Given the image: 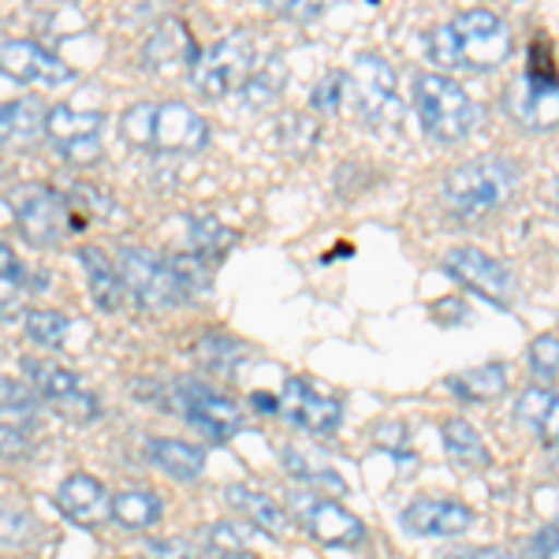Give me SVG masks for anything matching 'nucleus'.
<instances>
[{
    "instance_id": "nucleus-1",
    "label": "nucleus",
    "mask_w": 559,
    "mask_h": 559,
    "mask_svg": "<svg viewBox=\"0 0 559 559\" xmlns=\"http://www.w3.org/2000/svg\"><path fill=\"white\" fill-rule=\"evenodd\" d=\"M426 52L432 64L444 71L485 75V71H496L511 57V26L489 8H471V12H459L452 23L432 26Z\"/></svg>"
},
{
    "instance_id": "nucleus-2",
    "label": "nucleus",
    "mask_w": 559,
    "mask_h": 559,
    "mask_svg": "<svg viewBox=\"0 0 559 559\" xmlns=\"http://www.w3.org/2000/svg\"><path fill=\"white\" fill-rule=\"evenodd\" d=\"M522 183L519 160L503 157V153H481L474 160H463L452 173L444 176V205L448 213H455L459 221H477V216H489L500 205H508L515 198Z\"/></svg>"
},
{
    "instance_id": "nucleus-3",
    "label": "nucleus",
    "mask_w": 559,
    "mask_h": 559,
    "mask_svg": "<svg viewBox=\"0 0 559 559\" xmlns=\"http://www.w3.org/2000/svg\"><path fill=\"white\" fill-rule=\"evenodd\" d=\"M414 108H418L421 131L440 146L463 142L485 120L481 105H474L466 86L455 83L452 75H440V71H418L414 75Z\"/></svg>"
},
{
    "instance_id": "nucleus-4",
    "label": "nucleus",
    "mask_w": 559,
    "mask_h": 559,
    "mask_svg": "<svg viewBox=\"0 0 559 559\" xmlns=\"http://www.w3.org/2000/svg\"><path fill=\"white\" fill-rule=\"evenodd\" d=\"M123 134L128 142L142 150H165V153H202L210 146V123L183 102L165 105H134L123 116Z\"/></svg>"
},
{
    "instance_id": "nucleus-5",
    "label": "nucleus",
    "mask_w": 559,
    "mask_h": 559,
    "mask_svg": "<svg viewBox=\"0 0 559 559\" xmlns=\"http://www.w3.org/2000/svg\"><path fill=\"white\" fill-rule=\"evenodd\" d=\"M153 400L173 407L176 414H183L210 444H224V440H231L242 429V414L236 403L228 395L205 388L202 381H173L165 384V392L153 395Z\"/></svg>"
},
{
    "instance_id": "nucleus-6",
    "label": "nucleus",
    "mask_w": 559,
    "mask_h": 559,
    "mask_svg": "<svg viewBox=\"0 0 559 559\" xmlns=\"http://www.w3.org/2000/svg\"><path fill=\"white\" fill-rule=\"evenodd\" d=\"M254 71H258L254 41H250L247 31H231L228 38L216 41L205 57H198V64L191 68V83L198 86V94L221 102V97L247 86Z\"/></svg>"
},
{
    "instance_id": "nucleus-7",
    "label": "nucleus",
    "mask_w": 559,
    "mask_h": 559,
    "mask_svg": "<svg viewBox=\"0 0 559 559\" xmlns=\"http://www.w3.org/2000/svg\"><path fill=\"white\" fill-rule=\"evenodd\" d=\"M503 112L526 131L559 128V75L545 57H530V71L503 90Z\"/></svg>"
},
{
    "instance_id": "nucleus-8",
    "label": "nucleus",
    "mask_w": 559,
    "mask_h": 559,
    "mask_svg": "<svg viewBox=\"0 0 559 559\" xmlns=\"http://www.w3.org/2000/svg\"><path fill=\"white\" fill-rule=\"evenodd\" d=\"M120 280H123V292L134 295V302L142 310H176L179 302L187 299V287L179 284L173 261H165L153 250L142 247H128L120 250Z\"/></svg>"
},
{
    "instance_id": "nucleus-9",
    "label": "nucleus",
    "mask_w": 559,
    "mask_h": 559,
    "mask_svg": "<svg viewBox=\"0 0 559 559\" xmlns=\"http://www.w3.org/2000/svg\"><path fill=\"white\" fill-rule=\"evenodd\" d=\"M347 97L355 102V116H362L369 128L395 123L403 112L400 94H395V68L377 52L355 57V68L347 75Z\"/></svg>"
},
{
    "instance_id": "nucleus-10",
    "label": "nucleus",
    "mask_w": 559,
    "mask_h": 559,
    "mask_svg": "<svg viewBox=\"0 0 559 559\" xmlns=\"http://www.w3.org/2000/svg\"><path fill=\"white\" fill-rule=\"evenodd\" d=\"M444 273L452 276L455 284H463L466 292H474V295H481L485 302H492L496 310H511V306H515V295H519L515 273H511L500 258L485 254V250H477V247L448 250Z\"/></svg>"
},
{
    "instance_id": "nucleus-11",
    "label": "nucleus",
    "mask_w": 559,
    "mask_h": 559,
    "mask_svg": "<svg viewBox=\"0 0 559 559\" xmlns=\"http://www.w3.org/2000/svg\"><path fill=\"white\" fill-rule=\"evenodd\" d=\"M280 414L287 418V426L313 432V437H332L344 421V403L329 392H318L302 377H292L280 392Z\"/></svg>"
},
{
    "instance_id": "nucleus-12",
    "label": "nucleus",
    "mask_w": 559,
    "mask_h": 559,
    "mask_svg": "<svg viewBox=\"0 0 559 559\" xmlns=\"http://www.w3.org/2000/svg\"><path fill=\"white\" fill-rule=\"evenodd\" d=\"M292 508L299 511L302 526L310 530L313 540L329 548H355L366 540V526L358 522L344 503L329 500V496H313V492H295Z\"/></svg>"
},
{
    "instance_id": "nucleus-13",
    "label": "nucleus",
    "mask_w": 559,
    "mask_h": 559,
    "mask_svg": "<svg viewBox=\"0 0 559 559\" xmlns=\"http://www.w3.org/2000/svg\"><path fill=\"white\" fill-rule=\"evenodd\" d=\"M15 221L34 247H52L68 231V205L49 187H23L15 191Z\"/></svg>"
},
{
    "instance_id": "nucleus-14",
    "label": "nucleus",
    "mask_w": 559,
    "mask_h": 559,
    "mask_svg": "<svg viewBox=\"0 0 559 559\" xmlns=\"http://www.w3.org/2000/svg\"><path fill=\"white\" fill-rule=\"evenodd\" d=\"M0 71L8 79H15V83H31V86H64L75 79V71L60 57H52L45 45L23 38L0 45Z\"/></svg>"
},
{
    "instance_id": "nucleus-15",
    "label": "nucleus",
    "mask_w": 559,
    "mask_h": 559,
    "mask_svg": "<svg viewBox=\"0 0 559 559\" xmlns=\"http://www.w3.org/2000/svg\"><path fill=\"white\" fill-rule=\"evenodd\" d=\"M403 530L418 537H459L474 526V511L459 500H440V496H421V500L407 503L400 515Z\"/></svg>"
},
{
    "instance_id": "nucleus-16",
    "label": "nucleus",
    "mask_w": 559,
    "mask_h": 559,
    "mask_svg": "<svg viewBox=\"0 0 559 559\" xmlns=\"http://www.w3.org/2000/svg\"><path fill=\"white\" fill-rule=\"evenodd\" d=\"M57 508L79 526H97L112 511V500H108L105 485L94 474H71L57 489Z\"/></svg>"
},
{
    "instance_id": "nucleus-17",
    "label": "nucleus",
    "mask_w": 559,
    "mask_h": 559,
    "mask_svg": "<svg viewBox=\"0 0 559 559\" xmlns=\"http://www.w3.org/2000/svg\"><path fill=\"white\" fill-rule=\"evenodd\" d=\"M45 123H49V108L38 97L0 105V142L4 146H34L45 134Z\"/></svg>"
},
{
    "instance_id": "nucleus-18",
    "label": "nucleus",
    "mask_w": 559,
    "mask_h": 559,
    "mask_svg": "<svg viewBox=\"0 0 559 559\" xmlns=\"http://www.w3.org/2000/svg\"><path fill=\"white\" fill-rule=\"evenodd\" d=\"M224 500H228L247 522H254L258 530H265V534L284 537L287 530H292V519H287V511L280 508L273 496L250 489V485H228V489H224Z\"/></svg>"
},
{
    "instance_id": "nucleus-19",
    "label": "nucleus",
    "mask_w": 559,
    "mask_h": 559,
    "mask_svg": "<svg viewBox=\"0 0 559 559\" xmlns=\"http://www.w3.org/2000/svg\"><path fill=\"white\" fill-rule=\"evenodd\" d=\"M146 459L153 466H160L168 477L176 481H198L205 471V452L198 444H187V440L176 437H153L146 440Z\"/></svg>"
},
{
    "instance_id": "nucleus-20",
    "label": "nucleus",
    "mask_w": 559,
    "mask_h": 559,
    "mask_svg": "<svg viewBox=\"0 0 559 559\" xmlns=\"http://www.w3.org/2000/svg\"><path fill=\"white\" fill-rule=\"evenodd\" d=\"M146 68L160 71V68H173L179 60H191V68L198 64V49H194V38L187 34V26L179 20H165L157 31L150 34L146 41V52H142Z\"/></svg>"
},
{
    "instance_id": "nucleus-21",
    "label": "nucleus",
    "mask_w": 559,
    "mask_h": 559,
    "mask_svg": "<svg viewBox=\"0 0 559 559\" xmlns=\"http://www.w3.org/2000/svg\"><path fill=\"white\" fill-rule=\"evenodd\" d=\"M79 261L86 269V287H90V299L102 306L105 313L120 310L123 306V280H120V269L108 261L97 247H83L79 250Z\"/></svg>"
},
{
    "instance_id": "nucleus-22",
    "label": "nucleus",
    "mask_w": 559,
    "mask_h": 559,
    "mask_svg": "<svg viewBox=\"0 0 559 559\" xmlns=\"http://www.w3.org/2000/svg\"><path fill=\"white\" fill-rule=\"evenodd\" d=\"M444 388L452 395L466 403H489L496 395L508 392V366L503 362H485L474 369H463V373H452L444 381Z\"/></svg>"
},
{
    "instance_id": "nucleus-23",
    "label": "nucleus",
    "mask_w": 559,
    "mask_h": 559,
    "mask_svg": "<svg viewBox=\"0 0 559 559\" xmlns=\"http://www.w3.org/2000/svg\"><path fill=\"white\" fill-rule=\"evenodd\" d=\"M280 459H284L287 474H292V477H299L302 485H313V489L332 492V496H344V492H347L344 474H340V471H332V466L324 463L321 455L302 452V448H284V452H280Z\"/></svg>"
},
{
    "instance_id": "nucleus-24",
    "label": "nucleus",
    "mask_w": 559,
    "mask_h": 559,
    "mask_svg": "<svg viewBox=\"0 0 559 559\" xmlns=\"http://www.w3.org/2000/svg\"><path fill=\"white\" fill-rule=\"evenodd\" d=\"M120 526L128 530H150L165 519V500L150 489H128L112 500V511H108Z\"/></svg>"
},
{
    "instance_id": "nucleus-25",
    "label": "nucleus",
    "mask_w": 559,
    "mask_h": 559,
    "mask_svg": "<svg viewBox=\"0 0 559 559\" xmlns=\"http://www.w3.org/2000/svg\"><path fill=\"white\" fill-rule=\"evenodd\" d=\"M440 432H444L448 455H452L459 466H466V471H485V466H489V448H485L481 432L466 418H448Z\"/></svg>"
},
{
    "instance_id": "nucleus-26",
    "label": "nucleus",
    "mask_w": 559,
    "mask_h": 559,
    "mask_svg": "<svg viewBox=\"0 0 559 559\" xmlns=\"http://www.w3.org/2000/svg\"><path fill=\"white\" fill-rule=\"evenodd\" d=\"M23 377L31 381V388L38 395H45V400H64V395L79 392L83 388V381H79V373H71V369H64L60 362H45V358H23L20 362Z\"/></svg>"
},
{
    "instance_id": "nucleus-27",
    "label": "nucleus",
    "mask_w": 559,
    "mask_h": 559,
    "mask_svg": "<svg viewBox=\"0 0 559 559\" xmlns=\"http://www.w3.org/2000/svg\"><path fill=\"white\" fill-rule=\"evenodd\" d=\"M102 112H75V108L60 105L49 108V123H45V134H52V146H68V142L79 139H102Z\"/></svg>"
},
{
    "instance_id": "nucleus-28",
    "label": "nucleus",
    "mask_w": 559,
    "mask_h": 559,
    "mask_svg": "<svg viewBox=\"0 0 559 559\" xmlns=\"http://www.w3.org/2000/svg\"><path fill=\"white\" fill-rule=\"evenodd\" d=\"M34 418H38V395L12 377H0V426L26 429V421Z\"/></svg>"
},
{
    "instance_id": "nucleus-29",
    "label": "nucleus",
    "mask_w": 559,
    "mask_h": 559,
    "mask_svg": "<svg viewBox=\"0 0 559 559\" xmlns=\"http://www.w3.org/2000/svg\"><path fill=\"white\" fill-rule=\"evenodd\" d=\"M194 350L205 366L216 369V373H236L242 366V358H247V347H242L239 340L224 336V332H205Z\"/></svg>"
},
{
    "instance_id": "nucleus-30",
    "label": "nucleus",
    "mask_w": 559,
    "mask_h": 559,
    "mask_svg": "<svg viewBox=\"0 0 559 559\" xmlns=\"http://www.w3.org/2000/svg\"><path fill=\"white\" fill-rule=\"evenodd\" d=\"M284 79H287L284 60L273 57V60H269V68H258L254 75H250V83L242 86V102H247V108H269V105H276L280 90H284Z\"/></svg>"
},
{
    "instance_id": "nucleus-31",
    "label": "nucleus",
    "mask_w": 559,
    "mask_h": 559,
    "mask_svg": "<svg viewBox=\"0 0 559 559\" xmlns=\"http://www.w3.org/2000/svg\"><path fill=\"white\" fill-rule=\"evenodd\" d=\"M191 242L202 254H224V250L236 242V231L224 228L213 213H194L191 216Z\"/></svg>"
},
{
    "instance_id": "nucleus-32",
    "label": "nucleus",
    "mask_w": 559,
    "mask_h": 559,
    "mask_svg": "<svg viewBox=\"0 0 559 559\" xmlns=\"http://www.w3.org/2000/svg\"><path fill=\"white\" fill-rule=\"evenodd\" d=\"M71 321L57 310H31L26 313V336L38 347H60L68 340Z\"/></svg>"
},
{
    "instance_id": "nucleus-33",
    "label": "nucleus",
    "mask_w": 559,
    "mask_h": 559,
    "mask_svg": "<svg viewBox=\"0 0 559 559\" xmlns=\"http://www.w3.org/2000/svg\"><path fill=\"white\" fill-rule=\"evenodd\" d=\"M38 534V519L23 508H0V545L4 548H26Z\"/></svg>"
},
{
    "instance_id": "nucleus-34",
    "label": "nucleus",
    "mask_w": 559,
    "mask_h": 559,
    "mask_svg": "<svg viewBox=\"0 0 559 559\" xmlns=\"http://www.w3.org/2000/svg\"><path fill=\"white\" fill-rule=\"evenodd\" d=\"M526 366L534 373L537 384H548L559 377V336H537L530 344V355H526Z\"/></svg>"
},
{
    "instance_id": "nucleus-35",
    "label": "nucleus",
    "mask_w": 559,
    "mask_h": 559,
    "mask_svg": "<svg viewBox=\"0 0 559 559\" xmlns=\"http://www.w3.org/2000/svg\"><path fill=\"white\" fill-rule=\"evenodd\" d=\"M552 395L556 392H548L545 384L526 388V392L519 395V403H515V421H519V426L530 429V432H540V421H545V411H548V403H552Z\"/></svg>"
},
{
    "instance_id": "nucleus-36",
    "label": "nucleus",
    "mask_w": 559,
    "mask_h": 559,
    "mask_svg": "<svg viewBox=\"0 0 559 559\" xmlns=\"http://www.w3.org/2000/svg\"><path fill=\"white\" fill-rule=\"evenodd\" d=\"M344 97H347V71H329V75L313 86L310 105L318 108L321 116H336L340 105H344Z\"/></svg>"
},
{
    "instance_id": "nucleus-37",
    "label": "nucleus",
    "mask_w": 559,
    "mask_h": 559,
    "mask_svg": "<svg viewBox=\"0 0 559 559\" xmlns=\"http://www.w3.org/2000/svg\"><path fill=\"white\" fill-rule=\"evenodd\" d=\"M205 540H210L213 552H221L224 559H239L250 545L247 534H242L236 522H213V526L205 530Z\"/></svg>"
},
{
    "instance_id": "nucleus-38",
    "label": "nucleus",
    "mask_w": 559,
    "mask_h": 559,
    "mask_svg": "<svg viewBox=\"0 0 559 559\" xmlns=\"http://www.w3.org/2000/svg\"><path fill=\"white\" fill-rule=\"evenodd\" d=\"M150 559H198V548L191 540H179V537H153L142 548Z\"/></svg>"
},
{
    "instance_id": "nucleus-39",
    "label": "nucleus",
    "mask_w": 559,
    "mask_h": 559,
    "mask_svg": "<svg viewBox=\"0 0 559 559\" xmlns=\"http://www.w3.org/2000/svg\"><path fill=\"white\" fill-rule=\"evenodd\" d=\"M60 411L68 414V418H75V421H90L97 414V400L90 392H83V388H79V392H71V395H64V400L57 403Z\"/></svg>"
},
{
    "instance_id": "nucleus-40",
    "label": "nucleus",
    "mask_w": 559,
    "mask_h": 559,
    "mask_svg": "<svg viewBox=\"0 0 559 559\" xmlns=\"http://www.w3.org/2000/svg\"><path fill=\"white\" fill-rule=\"evenodd\" d=\"M526 559H559V530H537L526 540Z\"/></svg>"
},
{
    "instance_id": "nucleus-41",
    "label": "nucleus",
    "mask_w": 559,
    "mask_h": 559,
    "mask_svg": "<svg viewBox=\"0 0 559 559\" xmlns=\"http://www.w3.org/2000/svg\"><path fill=\"white\" fill-rule=\"evenodd\" d=\"M34 444L26 437V429H12V426H0V455L8 459H20V455H31Z\"/></svg>"
},
{
    "instance_id": "nucleus-42",
    "label": "nucleus",
    "mask_w": 559,
    "mask_h": 559,
    "mask_svg": "<svg viewBox=\"0 0 559 559\" xmlns=\"http://www.w3.org/2000/svg\"><path fill=\"white\" fill-rule=\"evenodd\" d=\"M60 157L71 160V165H90V160H97V153H102V139H79V142H68V146L57 150Z\"/></svg>"
},
{
    "instance_id": "nucleus-43",
    "label": "nucleus",
    "mask_w": 559,
    "mask_h": 559,
    "mask_svg": "<svg viewBox=\"0 0 559 559\" xmlns=\"http://www.w3.org/2000/svg\"><path fill=\"white\" fill-rule=\"evenodd\" d=\"M540 440H548L552 448H559V395H552V403H548L545 411V421H540Z\"/></svg>"
},
{
    "instance_id": "nucleus-44",
    "label": "nucleus",
    "mask_w": 559,
    "mask_h": 559,
    "mask_svg": "<svg viewBox=\"0 0 559 559\" xmlns=\"http://www.w3.org/2000/svg\"><path fill=\"white\" fill-rule=\"evenodd\" d=\"M403 440H407V429L400 421H388V426L377 429V444H388V452L400 455L403 452Z\"/></svg>"
},
{
    "instance_id": "nucleus-45",
    "label": "nucleus",
    "mask_w": 559,
    "mask_h": 559,
    "mask_svg": "<svg viewBox=\"0 0 559 559\" xmlns=\"http://www.w3.org/2000/svg\"><path fill=\"white\" fill-rule=\"evenodd\" d=\"M0 280H12V284L23 280V261L15 258V250L8 242H0Z\"/></svg>"
},
{
    "instance_id": "nucleus-46",
    "label": "nucleus",
    "mask_w": 559,
    "mask_h": 559,
    "mask_svg": "<svg viewBox=\"0 0 559 559\" xmlns=\"http://www.w3.org/2000/svg\"><path fill=\"white\" fill-rule=\"evenodd\" d=\"M276 12L292 15V20H318L321 4H295V0H284V4H276Z\"/></svg>"
},
{
    "instance_id": "nucleus-47",
    "label": "nucleus",
    "mask_w": 559,
    "mask_h": 559,
    "mask_svg": "<svg viewBox=\"0 0 559 559\" xmlns=\"http://www.w3.org/2000/svg\"><path fill=\"white\" fill-rule=\"evenodd\" d=\"M448 559H515V556L500 552V548H463V552H452Z\"/></svg>"
},
{
    "instance_id": "nucleus-48",
    "label": "nucleus",
    "mask_w": 559,
    "mask_h": 559,
    "mask_svg": "<svg viewBox=\"0 0 559 559\" xmlns=\"http://www.w3.org/2000/svg\"><path fill=\"white\" fill-rule=\"evenodd\" d=\"M15 306V284L12 280H0V313H8Z\"/></svg>"
},
{
    "instance_id": "nucleus-49",
    "label": "nucleus",
    "mask_w": 559,
    "mask_h": 559,
    "mask_svg": "<svg viewBox=\"0 0 559 559\" xmlns=\"http://www.w3.org/2000/svg\"><path fill=\"white\" fill-rule=\"evenodd\" d=\"M254 407H258V411L276 414V411H280V400H273V395H254Z\"/></svg>"
},
{
    "instance_id": "nucleus-50",
    "label": "nucleus",
    "mask_w": 559,
    "mask_h": 559,
    "mask_svg": "<svg viewBox=\"0 0 559 559\" xmlns=\"http://www.w3.org/2000/svg\"><path fill=\"white\" fill-rule=\"evenodd\" d=\"M552 471L559 474V448H556V452H552Z\"/></svg>"
},
{
    "instance_id": "nucleus-51",
    "label": "nucleus",
    "mask_w": 559,
    "mask_h": 559,
    "mask_svg": "<svg viewBox=\"0 0 559 559\" xmlns=\"http://www.w3.org/2000/svg\"><path fill=\"white\" fill-rule=\"evenodd\" d=\"M556 205H559V179H556Z\"/></svg>"
},
{
    "instance_id": "nucleus-52",
    "label": "nucleus",
    "mask_w": 559,
    "mask_h": 559,
    "mask_svg": "<svg viewBox=\"0 0 559 559\" xmlns=\"http://www.w3.org/2000/svg\"><path fill=\"white\" fill-rule=\"evenodd\" d=\"M556 530H559V526H556Z\"/></svg>"
}]
</instances>
